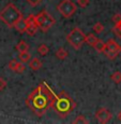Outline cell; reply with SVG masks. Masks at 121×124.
Wrapping results in <instances>:
<instances>
[{
    "label": "cell",
    "instance_id": "obj_1",
    "mask_svg": "<svg viewBox=\"0 0 121 124\" xmlns=\"http://www.w3.org/2000/svg\"><path fill=\"white\" fill-rule=\"evenodd\" d=\"M51 101L53 91L47 85V83L43 81L28 96V98L26 99V106L38 116H42L51 108Z\"/></svg>",
    "mask_w": 121,
    "mask_h": 124
},
{
    "label": "cell",
    "instance_id": "obj_2",
    "mask_svg": "<svg viewBox=\"0 0 121 124\" xmlns=\"http://www.w3.org/2000/svg\"><path fill=\"white\" fill-rule=\"evenodd\" d=\"M76 107V102L70 96L66 95L65 92L61 91L59 94L53 92V101L51 104V108H53L59 116L65 118L69 113H71Z\"/></svg>",
    "mask_w": 121,
    "mask_h": 124
},
{
    "label": "cell",
    "instance_id": "obj_3",
    "mask_svg": "<svg viewBox=\"0 0 121 124\" xmlns=\"http://www.w3.org/2000/svg\"><path fill=\"white\" fill-rule=\"evenodd\" d=\"M23 16L22 12L13 3H9L0 11V21L9 27H13L14 24Z\"/></svg>",
    "mask_w": 121,
    "mask_h": 124
},
{
    "label": "cell",
    "instance_id": "obj_4",
    "mask_svg": "<svg viewBox=\"0 0 121 124\" xmlns=\"http://www.w3.org/2000/svg\"><path fill=\"white\" fill-rule=\"evenodd\" d=\"M35 17V22H37L39 29H41L42 31L46 32L53 27L56 24V20L48 13L47 11H41L39 14L34 16Z\"/></svg>",
    "mask_w": 121,
    "mask_h": 124
},
{
    "label": "cell",
    "instance_id": "obj_5",
    "mask_svg": "<svg viewBox=\"0 0 121 124\" xmlns=\"http://www.w3.org/2000/svg\"><path fill=\"white\" fill-rule=\"evenodd\" d=\"M85 37H86V35L83 32V30L78 27H75L66 36V41L73 49L79 50L83 46V44L85 43Z\"/></svg>",
    "mask_w": 121,
    "mask_h": 124
},
{
    "label": "cell",
    "instance_id": "obj_6",
    "mask_svg": "<svg viewBox=\"0 0 121 124\" xmlns=\"http://www.w3.org/2000/svg\"><path fill=\"white\" fill-rule=\"evenodd\" d=\"M77 10V6L72 0H62L57 6V11L65 18L72 17Z\"/></svg>",
    "mask_w": 121,
    "mask_h": 124
},
{
    "label": "cell",
    "instance_id": "obj_7",
    "mask_svg": "<svg viewBox=\"0 0 121 124\" xmlns=\"http://www.w3.org/2000/svg\"><path fill=\"white\" fill-rule=\"evenodd\" d=\"M103 53L108 59H115L120 53V45L115 40L109 39L105 43V49H104Z\"/></svg>",
    "mask_w": 121,
    "mask_h": 124
},
{
    "label": "cell",
    "instance_id": "obj_8",
    "mask_svg": "<svg viewBox=\"0 0 121 124\" xmlns=\"http://www.w3.org/2000/svg\"><path fill=\"white\" fill-rule=\"evenodd\" d=\"M38 30H39V26H38L37 22H35L34 15L30 14L26 18V32L29 36H34Z\"/></svg>",
    "mask_w": 121,
    "mask_h": 124
},
{
    "label": "cell",
    "instance_id": "obj_9",
    "mask_svg": "<svg viewBox=\"0 0 121 124\" xmlns=\"http://www.w3.org/2000/svg\"><path fill=\"white\" fill-rule=\"evenodd\" d=\"M96 116L98 121L101 124H106V123H108L110 121V119H111V116H111L110 111H108L106 108L101 107V108H99L98 110H96Z\"/></svg>",
    "mask_w": 121,
    "mask_h": 124
},
{
    "label": "cell",
    "instance_id": "obj_10",
    "mask_svg": "<svg viewBox=\"0 0 121 124\" xmlns=\"http://www.w3.org/2000/svg\"><path fill=\"white\" fill-rule=\"evenodd\" d=\"M8 67L16 73H23L24 71H25V66H24L22 63H18L15 59H12L11 62H9Z\"/></svg>",
    "mask_w": 121,
    "mask_h": 124
},
{
    "label": "cell",
    "instance_id": "obj_11",
    "mask_svg": "<svg viewBox=\"0 0 121 124\" xmlns=\"http://www.w3.org/2000/svg\"><path fill=\"white\" fill-rule=\"evenodd\" d=\"M13 28H15L19 34H25L26 32V18H24L23 16L14 24Z\"/></svg>",
    "mask_w": 121,
    "mask_h": 124
},
{
    "label": "cell",
    "instance_id": "obj_12",
    "mask_svg": "<svg viewBox=\"0 0 121 124\" xmlns=\"http://www.w3.org/2000/svg\"><path fill=\"white\" fill-rule=\"evenodd\" d=\"M29 67L32 69V70H34V71H37V70H39L40 68L42 67V62L40 61V58H38V57H33V58H31L29 62Z\"/></svg>",
    "mask_w": 121,
    "mask_h": 124
},
{
    "label": "cell",
    "instance_id": "obj_13",
    "mask_svg": "<svg viewBox=\"0 0 121 124\" xmlns=\"http://www.w3.org/2000/svg\"><path fill=\"white\" fill-rule=\"evenodd\" d=\"M98 40H99V38L96 37L94 34H89L88 36L85 37V42H87V43H88L90 46H92V47L96 45V43L98 42Z\"/></svg>",
    "mask_w": 121,
    "mask_h": 124
},
{
    "label": "cell",
    "instance_id": "obj_14",
    "mask_svg": "<svg viewBox=\"0 0 121 124\" xmlns=\"http://www.w3.org/2000/svg\"><path fill=\"white\" fill-rule=\"evenodd\" d=\"M55 56L58 59H60V61H63V59H65L66 57H68V51H66L64 47H59L56 51Z\"/></svg>",
    "mask_w": 121,
    "mask_h": 124
},
{
    "label": "cell",
    "instance_id": "obj_15",
    "mask_svg": "<svg viewBox=\"0 0 121 124\" xmlns=\"http://www.w3.org/2000/svg\"><path fill=\"white\" fill-rule=\"evenodd\" d=\"M38 53L41 56H46L47 54L49 53V47L47 46L46 44H41L38 47Z\"/></svg>",
    "mask_w": 121,
    "mask_h": 124
},
{
    "label": "cell",
    "instance_id": "obj_16",
    "mask_svg": "<svg viewBox=\"0 0 121 124\" xmlns=\"http://www.w3.org/2000/svg\"><path fill=\"white\" fill-rule=\"evenodd\" d=\"M19 59L22 61V63H28V62L31 59V54L29 53L28 51L26 52H20L19 53Z\"/></svg>",
    "mask_w": 121,
    "mask_h": 124
},
{
    "label": "cell",
    "instance_id": "obj_17",
    "mask_svg": "<svg viewBox=\"0 0 121 124\" xmlns=\"http://www.w3.org/2000/svg\"><path fill=\"white\" fill-rule=\"evenodd\" d=\"M28 49H29V45L28 43H26L25 41H19L17 44H16V50H17L18 52H26L28 51Z\"/></svg>",
    "mask_w": 121,
    "mask_h": 124
},
{
    "label": "cell",
    "instance_id": "obj_18",
    "mask_svg": "<svg viewBox=\"0 0 121 124\" xmlns=\"http://www.w3.org/2000/svg\"><path fill=\"white\" fill-rule=\"evenodd\" d=\"M110 79L113 82H115L116 84H119V83H121V72L120 71H115V72L111 75Z\"/></svg>",
    "mask_w": 121,
    "mask_h": 124
},
{
    "label": "cell",
    "instance_id": "obj_19",
    "mask_svg": "<svg viewBox=\"0 0 121 124\" xmlns=\"http://www.w3.org/2000/svg\"><path fill=\"white\" fill-rule=\"evenodd\" d=\"M93 49H96V51L99 52V53H103L104 49H105V43H104L102 40H98V42L96 43V45L93 46Z\"/></svg>",
    "mask_w": 121,
    "mask_h": 124
},
{
    "label": "cell",
    "instance_id": "obj_20",
    "mask_svg": "<svg viewBox=\"0 0 121 124\" xmlns=\"http://www.w3.org/2000/svg\"><path fill=\"white\" fill-rule=\"evenodd\" d=\"M73 123L74 124H76V123H84V124H87V123H89V121L86 119V116H83V114H80V116H78L76 119H75L74 121H73Z\"/></svg>",
    "mask_w": 121,
    "mask_h": 124
},
{
    "label": "cell",
    "instance_id": "obj_21",
    "mask_svg": "<svg viewBox=\"0 0 121 124\" xmlns=\"http://www.w3.org/2000/svg\"><path fill=\"white\" fill-rule=\"evenodd\" d=\"M93 30L96 32V34H101V32L104 30V26L102 25L101 23H96L93 25Z\"/></svg>",
    "mask_w": 121,
    "mask_h": 124
},
{
    "label": "cell",
    "instance_id": "obj_22",
    "mask_svg": "<svg viewBox=\"0 0 121 124\" xmlns=\"http://www.w3.org/2000/svg\"><path fill=\"white\" fill-rule=\"evenodd\" d=\"M114 31L116 32L119 37H121V20L119 22H117L115 24V27H114Z\"/></svg>",
    "mask_w": 121,
    "mask_h": 124
},
{
    "label": "cell",
    "instance_id": "obj_23",
    "mask_svg": "<svg viewBox=\"0 0 121 124\" xmlns=\"http://www.w3.org/2000/svg\"><path fill=\"white\" fill-rule=\"evenodd\" d=\"M90 3V0H77V4L80 8H86Z\"/></svg>",
    "mask_w": 121,
    "mask_h": 124
},
{
    "label": "cell",
    "instance_id": "obj_24",
    "mask_svg": "<svg viewBox=\"0 0 121 124\" xmlns=\"http://www.w3.org/2000/svg\"><path fill=\"white\" fill-rule=\"evenodd\" d=\"M6 87V81L3 78H0V91H3Z\"/></svg>",
    "mask_w": 121,
    "mask_h": 124
},
{
    "label": "cell",
    "instance_id": "obj_25",
    "mask_svg": "<svg viewBox=\"0 0 121 124\" xmlns=\"http://www.w3.org/2000/svg\"><path fill=\"white\" fill-rule=\"evenodd\" d=\"M120 20H121V14H118L117 13V14H115V15L113 16V22L115 23V24L117 23V22H119Z\"/></svg>",
    "mask_w": 121,
    "mask_h": 124
},
{
    "label": "cell",
    "instance_id": "obj_26",
    "mask_svg": "<svg viewBox=\"0 0 121 124\" xmlns=\"http://www.w3.org/2000/svg\"><path fill=\"white\" fill-rule=\"evenodd\" d=\"M28 2H29L30 4H31L32 7H34V6H37L38 3H40V2L42 1V0H27Z\"/></svg>",
    "mask_w": 121,
    "mask_h": 124
},
{
    "label": "cell",
    "instance_id": "obj_27",
    "mask_svg": "<svg viewBox=\"0 0 121 124\" xmlns=\"http://www.w3.org/2000/svg\"><path fill=\"white\" fill-rule=\"evenodd\" d=\"M118 119H119V121L121 122V111L119 112V114H118Z\"/></svg>",
    "mask_w": 121,
    "mask_h": 124
},
{
    "label": "cell",
    "instance_id": "obj_28",
    "mask_svg": "<svg viewBox=\"0 0 121 124\" xmlns=\"http://www.w3.org/2000/svg\"><path fill=\"white\" fill-rule=\"evenodd\" d=\"M120 52H121V45H120Z\"/></svg>",
    "mask_w": 121,
    "mask_h": 124
}]
</instances>
